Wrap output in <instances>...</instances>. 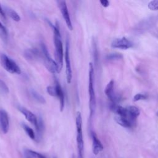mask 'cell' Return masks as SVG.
I'll list each match as a JSON object with an SVG mask.
<instances>
[{
  "mask_svg": "<svg viewBox=\"0 0 158 158\" xmlns=\"http://www.w3.org/2000/svg\"><path fill=\"white\" fill-rule=\"evenodd\" d=\"M49 25L52 28L53 30V38L54 44L55 48V61L57 63L59 72H60L62 68L63 64V47L61 41V35L60 33L59 25L57 22H56L55 25H52L49 20H48Z\"/></svg>",
  "mask_w": 158,
  "mask_h": 158,
  "instance_id": "cell-1",
  "label": "cell"
},
{
  "mask_svg": "<svg viewBox=\"0 0 158 158\" xmlns=\"http://www.w3.org/2000/svg\"><path fill=\"white\" fill-rule=\"evenodd\" d=\"M88 93H89V118H91L94 114L96 105V95L94 87V67L91 62L89 64L88 71Z\"/></svg>",
  "mask_w": 158,
  "mask_h": 158,
  "instance_id": "cell-2",
  "label": "cell"
},
{
  "mask_svg": "<svg viewBox=\"0 0 158 158\" xmlns=\"http://www.w3.org/2000/svg\"><path fill=\"white\" fill-rule=\"evenodd\" d=\"M77 144L78 149V158H84V141L82 131V118L80 112H77L76 119Z\"/></svg>",
  "mask_w": 158,
  "mask_h": 158,
  "instance_id": "cell-3",
  "label": "cell"
},
{
  "mask_svg": "<svg viewBox=\"0 0 158 158\" xmlns=\"http://www.w3.org/2000/svg\"><path fill=\"white\" fill-rule=\"evenodd\" d=\"M40 49L41 54L43 59L44 65L47 70L51 73H59L60 72L57 63L54 60L51 58L46 46L43 43H41L40 44Z\"/></svg>",
  "mask_w": 158,
  "mask_h": 158,
  "instance_id": "cell-4",
  "label": "cell"
},
{
  "mask_svg": "<svg viewBox=\"0 0 158 158\" xmlns=\"http://www.w3.org/2000/svg\"><path fill=\"white\" fill-rule=\"evenodd\" d=\"M0 62L3 68L10 73L20 74L21 70L17 63L4 53L0 54Z\"/></svg>",
  "mask_w": 158,
  "mask_h": 158,
  "instance_id": "cell-5",
  "label": "cell"
},
{
  "mask_svg": "<svg viewBox=\"0 0 158 158\" xmlns=\"http://www.w3.org/2000/svg\"><path fill=\"white\" fill-rule=\"evenodd\" d=\"M69 49H70V41L69 38L67 37L66 39L65 43V68H66V78L67 82L70 83L72 78V71L70 64V59L69 55Z\"/></svg>",
  "mask_w": 158,
  "mask_h": 158,
  "instance_id": "cell-6",
  "label": "cell"
},
{
  "mask_svg": "<svg viewBox=\"0 0 158 158\" xmlns=\"http://www.w3.org/2000/svg\"><path fill=\"white\" fill-rule=\"evenodd\" d=\"M57 3L67 28L70 30H72L73 26L70 18V15L69 13L66 2L65 1H57Z\"/></svg>",
  "mask_w": 158,
  "mask_h": 158,
  "instance_id": "cell-7",
  "label": "cell"
},
{
  "mask_svg": "<svg viewBox=\"0 0 158 158\" xmlns=\"http://www.w3.org/2000/svg\"><path fill=\"white\" fill-rule=\"evenodd\" d=\"M104 93L110 101V104H117L119 101V96L114 91V81L110 80L106 86Z\"/></svg>",
  "mask_w": 158,
  "mask_h": 158,
  "instance_id": "cell-8",
  "label": "cell"
},
{
  "mask_svg": "<svg viewBox=\"0 0 158 158\" xmlns=\"http://www.w3.org/2000/svg\"><path fill=\"white\" fill-rule=\"evenodd\" d=\"M111 46L114 48L121 49H127L133 46V43L125 37L115 39L111 43Z\"/></svg>",
  "mask_w": 158,
  "mask_h": 158,
  "instance_id": "cell-9",
  "label": "cell"
},
{
  "mask_svg": "<svg viewBox=\"0 0 158 158\" xmlns=\"http://www.w3.org/2000/svg\"><path fill=\"white\" fill-rule=\"evenodd\" d=\"M158 20L157 17H151L146 19L143 20L137 26L136 30L138 31H144L149 30L152 26L154 25L156 22Z\"/></svg>",
  "mask_w": 158,
  "mask_h": 158,
  "instance_id": "cell-10",
  "label": "cell"
},
{
  "mask_svg": "<svg viewBox=\"0 0 158 158\" xmlns=\"http://www.w3.org/2000/svg\"><path fill=\"white\" fill-rule=\"evenodd\" d=\"M19 110L24 115L25 118L31 123L35 128H36L38 126V118L30 110L26 109L23 106H18Z\"/></svg>",
  "mask_w": 158,
  "mask_h": 158,
  "instance_id": "cell-11",
  "label": "cell"
},
{
  "mask_svg": "<svg viewBox=\"0 0 158 158\" xmlns=\"http://www.w3.org/2000/svg\"><path fill=\"white\" fill-rule=\"evenodd\" d=\"M0 128L3 133L6 134L9 129V119L7 112L1 109H0Z\"/></svg>",
  "mask_w": 158,
  "mask_h": 158,
  "instance_id": "cell-12",
  "label": "cell"
},
{
  "mask_svg": "<svg viewBox=\"0 0 158 158\" xmlns=\"http://www.w3.org/2000/svg\"><path fill=\"white\" fill-rule=\"evenodd\" d=\"M91 136L93 141V152L94 155H98L104 149L103 145L98 139L96 134L94 131H91Z\"/></svg>",
  "mask_w": 158,
  "mask_h": 158,
  "instance_id": "cell-13",
  "label": "cell"
},
{
  "mask_svg": "<svg viewBox=\"0 0 158 158\" xmlns=\"http://www.w3.org/2000/svg\"><path fill=\"white\" fill-rule=\"evenodd\" d=\"M55 86L57 89V97L59 98V107H60V111L62 112L64 110V91L62 90V88L59 82V81L55 78L54 81Z\"/></svg>",
  "mask_w": 158,
  "mask_h": 158,
  "instance_id": "cell-14",
  "label": "cell"
},
{
  "mask_svg": "<svg viewBox=\"0 0 158 158\" xmlns=\"http://www.w3.org/2000/svg\"><path fill=\"white\" fill-rule=\"evenodd\" d=\"M41 56V51L38 49L31 48L26 49L24 52V56L27 59L34 60L39 58Z\"/></svg>",
  "mask_w": 158,
  "mask_h": 158,
  "instance_id": "cell-15",
  "label": "cell"
},
{
  "mask_svg": "<svg viewBox=\"0 0 158 158\" xmlns=\"http://www.w3.org/2000/svg\"><path fill=\"white\" fill-rule=\"evenodd\" d=\"M115 120L118 125L125 128H132L135 125V124L133 122H131L129 119L124 117L116 115L115 116Z\"/></svg>",
  "mask_w": 158,
  "mask_h": 158,
  "instance_id": "cell-16",
  "label": "cell"
},
{
  "mask_svg": "<svg viewBox=\"0 0 158 158\" xmlns=\"http://www.w3.org/2000/svg\"><path fill=\"white\" fill-rule=\"evenodd\" d=\"M44 130V124L43 119L41 118H38V126L36 128V140L38 141H40L41 139Z\"/></svg>",
  "mask_w": 158,
  "mask_h": 158,
  "instance_id": "cell-17",
  "label": "cell"
},
{
  "mask_svg": "<svg viewBox=\"0 0 158 158\" xmlns=\"http://www.w3.org/2000/svg\"><path fill=\"white\" fill-rule=\"evenodd\" d=\"M4 12H6L8 16H9L15 22H19L20 20V17L19 14L15 12L14 9L9 7H4Z\"/></svg>",
  "mask_w": 158,
  "mask_h": 158,
  "instance_id": "cell-18",
  "label": "cell"
},
{
  "mask_svg": "<svg viewBox=\"0 0 158 158\" xmlns=\"http://www.w3.org/2000/svg\"><path fill=\"white\" fill-rule=\"evenodd\" d=\"M128 112L129 113V114L134 118L136 119L137 117L139 116V114H140V110L139 109L134 106H130L128 107H127Z\"/></svg>",
  "mask_w": 158,
  "mask_h": 158,
  "instance_id": "cell-19",
  "label": "cell"
},
{
  "mask_svg": "<svg viewBox=\"0 0 158 158\" xmlns=\"http://www.w3.org/2000/svg\"><path fill=\"white\" fill-rule=\"evenodd\" d=\"M30 94H31V96L33 97V98L35 100H36L37 102L41 103V104H45L46 103V101H45L44 98L43 96H41L40 93L36 92L35 90L31 89L30 90Z\"/></svg>",
  "mask_w": 158,
  "mask_h": 158,
  "instance_id": "cell-20",
  "label": "cell"
},
{
  "mask_svg": "<svg viewBox=\"0 0 158 158\" xmlns=\"http://www.w3.org/2000/svg\"><path fill=\"white\" fill-rule=\"evenodd\" d=\"M22 127L23 128V129L24 130V131H25V133L28 135V136L31 139H36V135L33 131V130L30 128L28 125H27V124H25V123H23L22 124Z\"/></svg>",
  "mask_w": 158,
  "mask_h": 158,
  "instance_id": "cell-21",
  "label": "cell"
},
{
  "mask_svg": "<svg viewBox=\"0 0 158 158\" xmlns=\"http://www.w3.org/2000/svg\"><path fill=\"white\" fill-rule=\"evenodd\" d=\"M123 58V56L120 54V53H117V52H114V53H111L108 54L106 56V59L108 60H118V59H121Z\"/></svg>",
  "mask_w": 158,
  "mask_h": 158,
  "instance_id": "cell-22",
  "label": "cell"
},
{
  "mask_svg": "<svg viewBox=\"0 0 158 158\" xmlns=\"http://www.w3.org/2000/svg\"><path fill=\"white\" fill-rule=\"evenodd\" d=\"M0 34L2 36V38L4 40H6L7 36H8V33H7V30L6 28V27L2 24V23L0 22Z\"/></svg>",
  "mask_w": 158,
  "mask_h": 158,
  "instance_id": "cell-23",
  "label": "cell"
},
{
  "mask_svg": "<svg viewBox=\"0 0 158 158\" xmlns=\"http://www.w3.org/2000/svg\"><path fill=\"white\" fill-rule=\"evenodd\" d=\"M32 157H33L34 158H47L45 156L43 155L42 154H40L38 152H36L35 151L31 150V149H25Z\"/></svg>",
  "mask_w": 158,
  "mask_h": 158,
  "instance_id": "cell-24",
  "label": "cell"
},
{
  "mask_svg": "<svg viewBox=\"0 0 158 158\" xmlns=\"http://www.w3.org/2000/svg\"><path fill=\"white\" fill-rule=\"evenodd\" d=\"M46 91L50 96L57 97V89L55 86H48L46 88Z\"/></svg>",
  "mask_w": 158,
  "mask_h": 158,
  "instance_id": "cell-25",
  "label": "cell"
},
{
  "mask_svg": "<svg viewBox=\"0 0 158 158\" xmlns=\"http://www.w3.org/2000/svg\"><path fill=\"white\" fill-rule=\"evenodd\" d=\"M148 7L152 10H158V0L151 1L148 3Z\"/></svg>",
  "mask_w": 158,
  "mask_h": 158,
  "instance_id": "cell-26",
  "label": "cell"
},
{
  "mask_svg": "<svg viewBox=\"0 0 158 158\" xmlns=\"http://www.w3.org/2000/svg\"><path fill=\"white\" fill-rule=\"evenodd\" d=\"M148 98V95L146 94H143V93H137L135 95L133 98V101H138L140 100H144Z\"/></svg>",
  "mask_w": 158,
  "mask_h": 158,
  "instance_id": "cell-27",
  "label": "cell"
},
{
  "mask_svg": "<svg viewBox=\"0 0 158 158\" xmlns=\"http://www.w3.org/2000/svg\"><path fill=\"white\" fill-rule=\"evenodd\" d=\"M0 89L6 94L8 93L9 91L8 86H7L6 83L1 79H0Z\"/></svg>",
  "mask_w": 158,
  "mask_h": 158,
  "instance_id": "cell-28",
  "label": "cell"
},
{
  "mask_svg": "<svg viewBox=\"0 0 158 158\" xmlns=\"http://www.w3.org/2000/svg\"><path fill=\"white\" fill-rule=\"evenodd\" d=\"M0 16L1 17V18L4 20H6V13L4 10V9H2L1 4H0Z\"/></svg>",
  "mask_w": 158,
  "mask_h": 158,
  "instance_id": "cell-29",
  "label": "cell"
},
{
  "mask_svg": "<svg viewBox=\"0 0 158 158\" xmlns=\"http://www.w3.org/2000/svg\"><path fill=\"white\" fill-rule=\"evenodd\" d=\"M100 3L104 7H108L109 6V1H107V0H101Z\"/></svg>",
  "mask_w": 158,
  "mask_h": 158,
  "instance_id": "cell-30",
  "label": "cell"
},
{
  "mask_svg": "<svg viewBox=\"0 0 158 158\" xmlns=\"http://www.w3.org/2000/svg\"><path fill=\"white\" fill-rule=\"evenodd\" d=\"M24 156H25V158H34L26 150L24 151Z\"/></svg>",
  "mask_w": 158,
  "mask_h": 158,
  "instance_id": "cell-31",
  "label": "cell"
},
{
  "mask_svg": "<svg viewBox=\"0 0 158 158\" xmlns=\"http://www.w3.org/2000/svg\"><path fill=\"white\" fill-rule=\"evenodd\" d=\"M157 116H158V112H157Z\"/></svg>",
  "mask_w": 158,
  "mask_h": 158,
  "instance_id": "cell-32",
  "label": "cell"
},
{
  "mask_svg": "<svg viewBox=\"0 0 158 158\" xmlns=\"http://www.w3.org/2000/svg\"><path fill=\"white\" fill-rule=\"evenodd\" d=\"M54 158H57V157H54Z\"/></svg>",
  "mask_w": 158,
  "mask_h": 158,
  "instance_id": "cell-33",
  "label": "cell"
}]
</instances>
